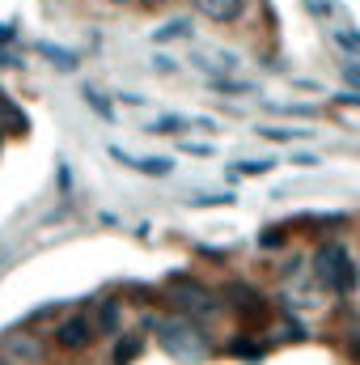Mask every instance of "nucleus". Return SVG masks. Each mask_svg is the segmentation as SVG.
I'll use <instances>...</instances> for the list:
<instances>
[{"mask_svg":"<svg viewBox=\"0 0 360 365\" xmlns=\"http://www.w3.org/2000/svg\"><path fill=\"white\" fill-rule=\"evenodd\" d=\"M144 331H153L157 336V349L166 357H174L179 365H203L216 353L208 327L195 323V319H186V314H174V310L170 314H149L144 319Z\"/></svg>","mask_w":360,"mask_h":365,"instance_id":"obj_1","label":"nucleus"},{"mask_svg":"<svg viewBox=\"0 0 360 365\" xmlns=\"http://www.w3.org/2000/svg\"><path fill=\"white\" fill-rule=\"evenodd\" d=\"M162 302L174 310V314H186V319H195V323H203V319H216L221 310H225V302H221V289H208L203 280H195V276L186 272H174L166 280V289H162Z\"/></svg>","mask_w":360,"mask_h":365,"instance_id":"obj_2","label":"nucleus"},{"mask_svg":"<svg viewBox=\"0 0 360 365\" xmlns=\"http://www.w3.org/2000/svg\"><path fill=\"white\" fill-rule=\"evenodd\" d=\"M309 268H314V280L327 289V293H352L356 289V259L348 255V247L344 242H322L318 251H314V259H309Z\"/></svg>","mask_w":360,"mask_h":365,"instance_id":"obj_3","label":"nucleus"},{"mask_svg":"<svg viewBox=\"0 0 360 365\" xmlns=\"http://www.w3.org/2000/svg\"><path fill=\"white\" fill-rule=\"evenodd\" d=\"M221 302H225V310H233L242 319V327H259V323L271 319V302L246 280H229L221 289Z\"/></svg>","mask_w":360,"mask_h":365,"instance_id":"obj_4","label":"nucleus"},{"mask_svg":"<svg viewBox=\"0 0 360 365\" xmlns=\"http://www.w3.org/2000/svg\"><path fill=\"white\" fill-rule=\"evenodd\" d=\"M93 340H97V331H93L90 314H64V319L51 327V344H55L60 353H85Z\"/></svg>","mask_w":360,"mask_h":365,"instance_id":"obj_5","label":"nucleus"},{"mask_svg":"<svg viewBox=\"0 0 360 365\" xmlns=\"http://www.w3.org/2000/svg\"><path fill=\"white\" fill-rule=\"evenodd\" d=\"M47 344H51V336H34L30 327H21L17 336L0 340V349H4L9 357H17V361H26V365H43L47 361Z\"/></svg>","mask_w":360,"mask_h":365,"instance_id":"obj_6","label":"nucleus"},{"mask_svg":"<svg viewBox=\"0 0 360 365\" xmlns=\"http://www.w3.org/2000/svg\"><path fill=\"white\" fill-rule=\"evenodd\" d=\"M250 9V0H195V13L216 21V26H233L242 21V13Z\"/></svg>","mask_w":360,"mask_h":365,"instance_id":"obj_7","label":"nucleus"},{"mask_svg":"<svg viewBox=\"0 0 360 365\" xmlns=\"http://www.w3.org/2000/svg\"><path fill=\"white\" fill-rule=\"evenodd\" d=\"M93 331L97 336H119V327H123V302L119 297H97V306H93Z\"/></svg>","mask_w":360,"mask_h":365,"instance_id":"obj_8","label":"nucleus"},{"mask_svg":"<svg viewBox=\"0 0 360 365\" xmlns=\"http://www.w3.org/2000/svg\"><path fill=\"white\" fill-rule=\"evenodd\" d=\"M34 51H38L51 68H60V73H77V68H81V51H73V47H64V43L38 38V43H34Z\"/></svg>","mask_w":360,"mask_h":365,"instance_id":"obj_9","label":"nucleus"},{"mask_svg":"<svg viewBox=\"0 0 360 365\" xmlns=\"http://www.w3.org/2000/svg\"><path fill=\"white\" fill-rule=\"evenodd\" d=\"M225 353H229V357H242V361H259V357L268 353V344L255 340V331H238V340H229Z\"/></svg>","mask_w":360,"mask_h":365,"instance_id":"obj_10","label":"nucleus"},{"mask_svg":"<svg viewBox=\"0 0 360 365\" xmlns=\"http://www.w3.org/2000/svg\"><path fill=\"white\" fill-rule=\"evenodd\" d=\"M140 353H144V336H140V331H127V336H119V340H115L110 365H132Z\"/></svg>","mask_w":360,"mask_h":365,"instance_id":"obj_11","label":"nucleus"},{"mask_svg":"<svg viewBox=\"0 0 360 365\" xmlns=\"http://www.w3.org/2000/svg\"><path fill=\"white\" fill-rule=\"evenodd\" d=\"M271 170H275V162H271V158H250V162L229 166V182H238V179H263V175H271Z\"/></svg>","mask_w":360,"mask_h":365,"instance_id":"obj_12","label":"nucleus"},{"mask_svg":"<svg viewBox=\"0 0 360 365\" xmlns=\"http://www.w3.org/2000/svg\"><path fill=\"white\" fill-rule=\"evenodd\" d=\"M186 128H191L186 115H157L144 132H149V136H179V132H186Z\"/></svg>","mask_w":360,"mask_h":365,"instance_id":"obj_13","label":"nucleus"},{"mask_svg":"<svg viewBox=\"0 0 360 365\" xmlns=\"http://www.w3.org/2000/svg\"><path fill=\"white\" fill-rule=\"evenodd\" d=\"M174 38H191V17H170L166 26L153 30V43H157V47H162V43H174Z\"/></svg>","mask_w":360,"mask_h":365,"instance_id":"obj_14","label":"nucleus"},{"mask_svg":"<svg viewBox=\"0 0 360 365\" xmlns=\"http://www.w3.org/2000/svg\"><path fill=\"white\" fill-rule=\"evenodd\" d=\"M259 136L271 140V145H288V140H305V136H309V128H275V123H263V128H259Z\"/></svg>","mask_w":360,"mask_h":365,"instance_id":"obj_15","label":"nucleus"},{"mask_svg":"<svg viewBox=\"0 0 360 365\" xmlns=\"http://www.w3.org/2000/svg\"><path fill=\"white\" fill-rule=\"evenodd\" d=\"M136 170L149 179H166V175H174V158H136Z\"/></svg>","mask_w":360,"mask_h":365,"instance_id":"obj_16","label":"nucleus"},{"mask_svg":"<svg viewBox=\"0 0 360 365\" xmlns=\"http://www.w3.org/2000/svg\"><path fill=\"white\" fill-rule=\"evenodd\" d=\"M81 98H85V106H90V110L97 115V119H106V123H115V106H110V102H106V98H102L97 90H90V86H85V93H81Z\"/></svg>","mask_w":360,"mask_h":365,"instance_id":"obj_17","label":"nucleus"},{"mask_svg":"<svg viewBox=\"0 0 360 365\" xmlns=\"http://www.w3.org/2000/svg\"><path fill=\"white\" fill-rule=\"evenodd\" d=\"M186 204H191V208H229V204H233V191H216V195H191Z\"/></svg>","mask_w":360,"mask_h":365,"instance_id":"obj_18","label":"nucleus"},{"mask_svg":"<svg viewBox=\"0 0 360 365\" xmlns=\"http://www.w3.org/2000/svg\"><path fill=\"white\" fill-rule=\"evenodd\" d=\"M284 242H288V234H284V225H268V230L259 234V247H263V251H280Z\"/></svg>","mask_w":360,"mask_h":365,"instance_id":"obj_19","label":"nucleus"},{"mask_svg":"<svg viewBox=\"0 0 360 365\" xmlns=\"http://www.w3.org/2000/svg\"><path fill=\"white\" fill-rule=\"evenodd\" d=\"M216 93H255L250 81H233V77H221V81H208Z\"/></svg>","mask_w":360,"mask_h":365,"instance_id":"obj_20","label":"nucleus"},{"mask_svg":"<svg viewBox=\"0 0 360 365\" xmlns=\"http://www.w3.org/2000/svg\"><path fill=\"white\" fill-rule=\"evenodd\" d=\"M335 43L352 51V60H360V30H335Z\"/></svg>","mask_w":360,"mask_h":365,"instance_id":"obj_21","label":"nucleus"},{"mask_svg":"<svg viewBox=\"0 0 360 365\" xmlns=\"http://www.w3.org/2000/svg\"><path fill=\"white\" fill-rule=\"evenodd\" d=\"M344 357H348L352 365H360V327L344 331Z\"/></svg>","mask_w":360,"mask_h":365,"instance_id":"obj_22","label":"nucleus"},{"mask_svg":"<svg viewBox=\"0 0 360 365\" xmlns=\"http://www.w3.org/2000/svg\"><path fill=\"white\" fill-rule=\"evenodd\" d=\"M339 73H344V86L360 93V60H344V64H339Z\"/></svg>","mask_w":360,"mask_h":365,"instance_id":"obj_23","label":"nucleus"},{"mask_svg":"<svg viewBox=\"0 0 360 365\" xmlns=\"http://www.w3.org/2000/svg\"><path fill=\"white\" fill-rule=\"evenodd\" d=\"M0 68H26V51H17V47H0Z\"/></svg>","mask_w":360,"mask_h":365,"instance_id":"obj_24","label":"nucleus"},{"mask_svg":"<svg viewBox=\"0 0 360 365\" xmlns=\"http://www.w3.org/2000/svg\"><path fill=\"white\" fill-rule=\"evenodd\" d=\"M179 149H182V153H195V158H212V153H216L208 140H182Z\"/></svg>","mask_w":360,"mask_h":365,"instance_id":"obj_25","label":"nucleus"},{"mask_svg":"<svg viewBox=\"0 0 360 365\" xmlns=\"http://www.w3.org/2000/svg\"><path fill=\"white\" fill-rule=\"evenodd\" d=\"M17 43V26L13 21H0V47H13Z\"/></svg>","mask_w":360,"mask_h":365,"instance_id":"obj_26","label":"nucleus"},{"mask_svg":"<svg viewBox=\"0 0 360 365\" xmlns=\"http://www.w3.org/2000/svg\"><path fill=\"white\" fill-rule=\"evenodd\" d=\"M153 68H157V73H166V77H170V73H174V68H179V60H170V56H153Z\"/></svg>","mask_w":360,"mask_h":365,"instance_id":"obj_27","label":"nucleus"},{"mask_svg":"<svg viewBox=\"0 0 360 365\" xmlns=\"http://www.w3.org/2000/svg\"><path fill=\"white\" fill-rule=\"evenodd\" d=\"M335 102H339V106H356V110H360V93L356 90H339V93H335Z\"/></svg>","mask_w":360,"mask_h":365,"instance_id":"obj_28","label":"nucleus"},{"mask_svg":"<svg viewBox=\"0 0 360 365\" xmlns=\"http://www.w3.org/2000/svg\"><path fill=\"white\" fill-rule=\"evenodd\" d=\"M68 187H73V175H68V162H60V191L68 195Z\"/></svg>","mask_w":360,"mask_h":365,"instance_id":"obj_29","label":"nucleus"},{"mask_svg":"<svg viewBox=\"0 0 360 365\" xmlns=\"http://www.w3.org/2000/svg\"><path fill=\"white\" fill-rule=\"evenodd\" d=\"M292 166H309V170H314V166H318V158H314V153H297V158H292Z\"/></svg>","mask_w":360,"mask_h":365,"instance_id":"obj_30","label":"nucleus"},{"mask_svg":"<svg viewBox=\"0 0 360 365\" xmlns=\"http://www.w3.org/2000/svg\"><path fill=\"white\" fill-rule=\"evenodd\" d=\"M144 4H166V0H144Z\"/></svg>","mask_w":360,"mask_h":365,"instance_id":"obj_31","label":"nucleus"},{"mask_svg":"<svg viewBox=\"0 0 360 365\" xmlns=\"http://www.w3.org/2000/svg\"><path fill=\"white\" fill-rule=\"evenodd\" d=\"M0 149H4V132H0Z\"/></svg>","mask_w":360,"mask_h":365,"instance_id":"obj_32","label":"nucleus"},{"mask_svg":"<svg viewBox=\"0 0 360 365\" xmlns=\"http://www.w3.org/2000/svg\"><path fill=\"white\" fill-rule=\"evenodd\" d=\"M0 365H9V361H0Z\"/></svg>","mask_w":360,"mask_h":365,"instance_id":"obj_33","label":"nucleus"},{"mask_svg":"<svg viewBox=\"0 0 360 365\" xmlns=\"http://www.w3.org/2000/svg\"><path fill=\"white\" fill-rule=\"evenodd\" d=\"M119 4H123V0H119Z\"/></svg>","mask_w":360,"mask_h":365,"instance_id":"obj_34","label":"nucleus"}]
</instances>
